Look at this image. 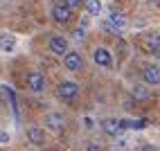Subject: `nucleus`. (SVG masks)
Masks as SVG:
<instances>
[{
	"label": "nucleus",
	"instance_id": "obj_2",
	"mask_svg": "<svg viewBox=\"0 0 160 151\" xmlns=\"http://www.w3.org/2000/svg\"><path fill=\"white\" fill-rule=\"evenodd\" d=\"M63 63H66L68 70L77 72V70H81V66H83V59H81L79 52H66V54H63Z\"/></svg>",
	"mask_w": 160,
	"mask_h": 151
},
{
	"label": "nucleus",
	"instance_id": "obj_4",
	"mask_svg": "<svg viewBox=\"0 0 160 151\" xmlns=\"http://www.w3.org/2000/svg\"><path fill=\"white\" fill-rule=\"evenodd\" d=\"M59 95L63 97V99H74V97L79 95V86L74 81H63L59 86Z\"/></svg>",
	"mask_w": 160,
	"mask_h": 151
},
{
	"label": "nucleus",
	"instance_id": "obj_17",
	"mask_svg": "<svg viewBox=\"0 0 160 151\" xmlns=\"http://www.w3.org/2000/svg\"><path fill=\"white\" fill-rule=\"evenodd\" d=\"M133 95L138 97V99H147V97H149V90L144 88V86H135V88H133Z\"/></svg>",
	"mask_w": 160,
	"mask_h": 151
},
{
	"label": "nucleus",
	"instance_id": "obj_22",
	"mask_svg": "<svg viewBox=\"0 0 160 151\" xmlns=\"http://www.w3.org/2000/svg\"><path fill=\"white\" fill-rule=\"evenodd\" d=\"M138 151H156V149H153L151 144H142V147H140V149H138Z\"/></svg>",
	"mask_w": 160,
	"mask_h": 151
},
{
	"label": "nucleus",
	"instance_id": "obj_5",
	"mask_svg": "<svg viewBox=\"0 0 160 151\" xmlns=\"http://www.w3.org/2000/svg\"><path fill=\"white\" fill-rule=\"evenodd\" d=\"M142 79L151 86H160V68L158 66H147L142 70Z\"/></svg>",
	"mask_w": 160,
	"mask_h": 151
},
{
	"label": "nucleus",
	"instance_id": "obj_8",
	"mask_svg": "<svg viewBox=\"0 0 160 151\" xmlns=\"http://www.w3.org/2000/svg\"><path fill=\"white\" fill-rule=\"evenodd\" d=\"M50 50L54 52V54H59V57H63L68 52V41L63 38V36H54L50 41Z\"/></svg>",
	"mask_w": 160,
	"mask_h": 151
},
{
	"label": "nucleus",
	"instance_id": "obj_16",
	"mask_svg": "<svg viewBox=\"0 0 160 151\" xmlns=\"http://www.w3.org/2000/svg\"><path fill=\"white\" fill-rule=\"evenodd\" d=\"M2 93L9 97V102H12V106H14V111L18 113V102H16V95H14V90L9 88V86H2Z\"/></svg>",
	"mask_w": 160,
	"mask_h": 151
},
{
	"label": "nucleus",
	"instance_id": "obj_7",
	"mask_svg": "<svg viewBox=\"0 0 160 151\" xmlns=\"http://www.w3.org/2000/svg\"><path fill=\"white\" fill-rule=\"evenodd\" d=\"M92 59H95V63L102 66V68H111V63H113L111 52L106 50V48H97V50H95V54H92Z\"/></svg>",
	"mask_w": 160,
	"mask_h": 151
},
{
	"label": "nucleus",
	"instance_id": "obj_25",
	"mask_svg": "<svg viewBox=\"0 0 160 151\" xmlns=\"http://www.w3.org/2000/svg\"><path fill=\"white\" fill-rule=\"evenodd\" d=\"M0 108H2V97H0Z\"/></svg>",
	"mask_w": 160,
	"mask_h": 151
},
{
	"label": "nucleus",
	"instance_id": "obj_9",
	"mask_svg": "<svg viewBox=\"0 0 160 151\" xmlns=\"http://www.w3.org/2000/svg\"><path fill=\"white\" fill-rule=\"evenodd\" d=\"M102 128H104L108 135H120V133H122V124H120V120H113V117L104 120V122H102Z\"/></svg>",
	"mask_w": 160,
	"mask_h": 151
},
{
	"label": "nucleus",
	"instance_id": "obj_12",
	"mask_svg": "<svg viewBox=\"0 0 160 151\" xmlns=\"http://www.w3.org/2000/svg\"><path fill=\"white\" fill-rule=\"evenodd\" d=\"M27 138H29L34 144H43V142H45V133L41 131V128H36V126L27 128Z\"/></svg>",
	"mask_w": 160,
	"mask_h": 151
},
{
	"label": "nucleus",
	"instance_id": "obj_6",
	"mask_svg": "<svg viewBox=\"0 0 160 151\" xmlns=\"http://www.w3.org/2000/svg\"><path fill=\"white\" fill-rule=\"evenodd\" d=\"M27 86H29L34 93H41V90L45 88V77H43L41 72H29V74H27Z\"/></svg>",
	"mask_w": 160,
	"mask_h": 151
},
{
	"label": "nucleus",
	"instance_id": "obj_24",
	"mask_svg": "<svg viewBox=\"0 0 160 151\" xmlns=\"http://www.w3.org/2000/svg\"><path fill=\"white\" fill-rule=\"evenodd\" d=\"M149 3H151V5H160V0H149Z\"/></svg>",
	"mask_w": 160,
	"mask_h": 151
},
{
	"label": "nucleus",
	"instance_id": "obj_13",
	"mask_svg": "<svg viewBox=\"0 0 160 151\" xmlns=\"http://www.w3.org/2000/svg\"><path fill=\"white\" fill-rule=\"evenodd\" d=\"M108 23L117 29V32H122L124 27H126V18L122 16V14H117V12H113L111 16H108Z\"/></svg>",
	"mask_w": 160,
	"mask_h": 151
},
{
	"label": "nucleus",
	"instance_id": "obj_21",
	"mask_svg": "<svg viewBox=\"0 0 160 151\" xmlns=\"http://www.w3.org/2000/svg\"><path fill=\"white\" fill-rule=\"evenodd\" d=\"M86 151H104V149H102L99 144H88V147H86Z\"/></svg>",
	"mask_w": 160,
	"mask_h": 151
},
{
	"label": "nucleus",
	"instance_id": "obj_15",
	"mask_svg": "<svg viewBox=\"0 0 160 151\" xmlns=\"http://www.w3.org/2000/svg\"><path fill=\"white\" fill-rule=\"evenodd\" d=\"M86 9L90 12V16H99L102 14V3L99 0H86Z\"/></svg>",
	"mask_w": 160,
	"mask_h": 151
},
{
	"label": "nucleus",
	"instance_id": "obj_23",
	"mask_svg": "<svg viewBox=\"0 0 160 151\" xmlns=\"http://www.w3.org/2000/svg\"><path fill=\"white\" fill-rule=\"evenodd\" d=\"M74 41H83V32H81V29L74 32Z\"/></svg>",
	"mask_w": 160,
	"mask_h": 151
},
{
	"label": "nucleus",
	"instance_id": "obj_3",
	"mask_svg": "<svg viewBox=\"0 0 160 151\" xmlns=\"http://www.w3.org/2000/svg\"><path fill=\"white\" fill-rule=\"evenodd\" d=\"M52 18L57 20V23H68V20L72 18V9L70 7H66V5H54L52 7Z\"/></svg>",
	"mask_w": 160,
	"mask_h": 151
},
{
	"label": "nucleus",
	"instance_id": "obj_18",
	"mask_svg": "<svg viewBox=\"0 0 160 151\" xmlns=\"http://www.w3.org/2000/svg\"><path fill=\"white\" fill-rule=\"evenodd\" d=\"M63 5L70 7V9H74V7H79V5H81V0H63Z\"/></svg>",
	"mask_w": 160,
	"mask_h": 151
},
{
	"label": "nucleus",
	"instance_id": "obj_1",
	"mask_svg": "<svg viewBox=\"0 0 160 151\" xmlns=\"http://www.w3.org/2000/svg\"><path fill=\"white\" fill-rule=\"evenodd\" d=\"M138 48L147 54H158L160 52V34H153V32H147V34L138 36Z\"/></svg>",
	"mask_w": 160,
	"mask_h": 151
},
{
	"label": "nucleus",
	"instance_id": "obj_14",
	"mask_svg": "<svg viewBox=\"0 0 160 151\" xmlns=\"http://www.w3.org/2000/svg\"><path fill=\"white\" fill-rule=\"evenodd\" d=\"M120 124H122V128H144L147 126V120H120Z\"/></svg>",
	"mask_w": 160,
	"mask_h": 151
},
{
	"label": "nucleus",
	"instance_id": "obj_10",
	"mask_svg": "<svg viewBox=\"0 0 160 151\" xmlns=\"http://www.w3.org/2000/svg\"><path fill=\"white\" fill-rule=\"evenodd\" d=\"M45 124L52 128V131H61V128L66 126V122H63V117L59 113H48L45 115Z\"/></svg>",
	"mask_w": 160,
	"mask_h": 151
},
{
	"label": "nucleus",
	"instance_id": "obj_11",
	"mask_svg": "<svg viewBox=\"0 0 160 151\" xmlns=\"http://www.w3.org/2000/svg\"><path fill=\"white\" fill-rule=\"evenodd\" d=\"M14 48H16V36L0 34V50H2V52H12Z\"/></svg>",
	"mask_w": 160,
	"mask_h": 151
},
{
	"label": "nucleus",
	"instance_id": "obj_20",
	"mask_svg": "<svg viewBox=\"0 0 160 151\" xmlns=\"http://www.w3.org/2000/svg\"><path fill=\"white\" fill-rule=\"evenodd\" d=\"M104 29H108V32H113V34H117V29H115V27L108 23V20H104Z\"/></svg>",
	"mask_w": 160,
	"mask_h": 151
},
{
	"label": "nucleus",
	"instance_id": "obj_19",
	"mask_svg": "<svg viewBox=\"0 0 160 151\" xmlns=\"http://www.w3.org/2000/svg\"><path fill=\"white\" fill-rule=\"evenodd\" d=\"M7 142H9V133L0 128V144H7Z\"/></svg>",
	"mask_w": 160,
	"mask_h": 151
}]
</instances>
